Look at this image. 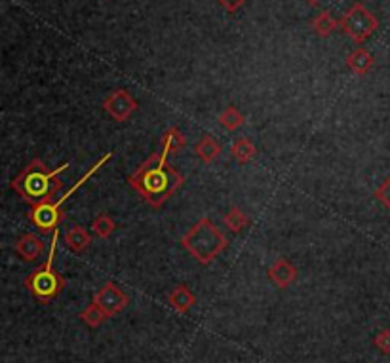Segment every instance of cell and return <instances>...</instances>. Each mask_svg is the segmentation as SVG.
<instances>
[{"instance_id":"1","label":"cell","mask_w":390,"mask_h":363,"mask_svg":"<svg viewBox=\"0 0 390 363\" xmlns=\"http://www.w3.org/2000/svg\"><path fill=\"white\" fill-rule=\"evenodd\" d=\"M130 187L154 209H159L185 185V175L168 163V154L153 152L128 177Z\"/></svg>"},{"instance_id":"2","label":"cell","mask_w":390,"mask_h":363,"mask_svg":"<svg viewBox=\"0 0 390 363\" xmlns=\"http://www.w3.org/2000/svg\"><path fill=\"white\" fill-rule=\"evenodd\" d=\"M67 168L69 162H63L55 170H48V166L40 158H35L25 166L18 177H13L10 188L23 198L25 204L38 206L42 202L54 200V196L59 192L63 185L59 181V175L63 171H67Z\"/></svg>"},{"instance_id":"3","label":"cell","mask_w":390,"mask_h":363,"mask_svg":"<svg viewBox=\"0 0 390 363\" xmlns=\"http://www.w3.org/2000/svg\"><path fill=\"white\" fill-rule=\"evenodd\" d=\"M179 242L189 251L190 257L204 267L212 265L229 248V240L225 234L207 217L198 219V223L193 224Z\"/></svg>"},{"instance_id":"4","label":"cell","mask_w":390,"mask_h":363,"mask_svg":"<svg viewBox=\"0 0 390 363\" xmlns=\"http://www.w3.org/2000/svg\"><path fill=\"white\" fill-rule=\"evenodd\" d=\"M110 158H113L110 152H107L105 156L99 158L98 162L93 163L92 168L86 171L84 175L80 177L73 187L69 188V190H65L59 198H55V200H50V202H42V204L31 207V212H29V221L37 226L40 234H50V232H55V230H57L59 223L63 221V212H62L63 204H67L69 198H71L73 194L79 192L80 188L84 187V183L90 181V179H92V177L96 175L101 168H103L105 163L109 162Z\"/></svg>"},{"instance_id":"5","label":"cell","mask_w":390,"mask_h":363,"mask_svg":"<svg viewBox=\"0 0 390 363\" xmlns=\"http://www.w3.org/2000/svg\"><path fill=\"white\" fill-rule=\"evenodd\" d=\"M57 242H59V230L52 232V243H50L48 259L42 267H38L35 272H31L25 280V287L31 291V295L40 301V303H50L59 295L65 287V280L54 268L55 251H57Z\"/></svg>"},{"instance_id":"6","label":"cell","mask_w":390,"mask_h":363,"mask_svg":"<svg viewBox=\"0 0 390 363\" xmlns=\"http://www.w3.org/2000/svg\"><path fill=\"white\" fill-rule=\"evenodd\" d=\"M339 27L350 40L364 44L379 29V19L362 2H354L339 21Z\"/></svg>"},{"instance_id":"7","label":"cell","mask_w":390,"mask_h":363,"mask_svg":"<svg viewBox=\"0 0 390 363\" xmlns=\"http://www.w3.org/2000/svg\"><path fill=\"white\" fill-rule=\"evenodd\" d=\"M139 103L128 90H115L110 91L109 96L103 99V110L113 118L115 122H128L132 118L135 110H137Z\"/></svg>"},{"instance_id":"8","label":"cell","mask_w":390,"mask_h":363,"mask_svg":"<svg viewBox=\"0 0 390 363\" xmlns=\"http://www.w3.org/2000/svg\"><path fill=\"white\" fill-rule=\"evenodd\" d=\"M93 303L103 310L105 314H107V318H113V316L120 314V312L128 306L130 296L120 285H116L115 282H107V284L96 293Z\"/></svg>"},{"instance_id":"9","label":"cell","mask_w":390,"mask_h":363,"mask_svg":"<svg viewBox=\"0 0 390 363\" xmlns=\"http://www.w3.org/2000/svg\"><path fill=\"white\" fill-rule=\"evenodd\" d=\"M299 272L292 260L278 259L268 268V280L278 287V289H287L289 285L297 280Z\"/></svg>"},{"instance_id":"10","label":"cell","mask_w":390,"mask_h":363,"mask_svg":"<svg viewBox=\"0 0 390 363\" xmlns=\"http://www.w3.org/2000/svg\"><path fill=\"white\" fill-rule=\"evenodd\" d=\"M44 249H46V243L37 236V234H33V232H27L23 236L19 238L18 242L13 243V251L21 257L27 263H31V260H37L40 255L44 253Z\"/></svg>"},{"instance_id":"11","label":"cell","mask_w":390,"mask_h":363,"mask_svg":"<svg viewBox=\"0 0 390 363\" xmlns=\"http://www.w3.org/2000/svg\"><path fill=\"white\" fill-rule=\"evenodd\" d=\"M168 303L177 314H187L196 303L195 293L187 287V285H177L168 293Z\"/></svg>"},{"instance_id":"12","label":"cell","mask_w":390,"mask_h":363,"mask_svg":"<svg viewBox=\"0 0 390 363\" xmlns=\"http://www.w3.org/2000/svg\"><path fill=\"white\" fill-rule=\"evenodd\" d=\"M347 67L356 76H364L375 67V57L366 48H356L347 57Z\"/></svg>"},{"instance_id":"13","label":"cell","mask_w":390,"mask_h":363,"mask_svg":"<svg viewBox=\"0 0 390 363\" xmlns=\"http://www.w3.org/2000/svg\"><path fill=\"white\" fill-rule=\"evenodd\" d=\"M221 152H223V146H221V143L215 139L214 135H204L195 145L196 158H200L204 163L215 162L221 156Z\"/></svg>"},{"instance_id":"14","label":"cell","mask_w":390,"mask_h":363,"mask_svg":"<svg viewBox=\"0 0 390 363\" xmlns=\"http://www.w3.org/2000/svg\"><path fill=\"white\" fill-rule=\"evenodd\" d=\"M63 242L67 246L73 253H82L84 249L90 248V243H92V236H90V232L84 229V226H73V229H69L65 232V236H63Z\"/></svg>"},{"instance_id":"15","label":"cell","mask_w":390,"mask_h":363,"mask_svg":"<svg viewBox=\"0 0 390 363\" xmlns=\"http://www.w3.org/2000/svg\"><path fill=\"white\" fill-rule=\"evenodd\" d=\"M231 154L232 158L236 160L238 163H250L257 154V146L256 143L250 139V137H240L232 143L231 146Z\"/></svg>"},{"instance_id":"16","label":"cell","mask_w":390,"mask_h":363,"mask_svg":"<svg viewBox=\"0 0 390 363\" xmlns=\"http://www.w3.org/2000/svg\"><path fill=\"white\" fill-rule=\"evenodd\" d=\"M185 146H187V137L177 127H168L162 135V152L170 156V154L183 151Z\"/></svg>"},{"instance_id":"17","label":"cell","mask_w":390,"mask_h":363,"mask_svg":"<svg viewBox=\"0 0 390 363\" xmlns=\"http://www.w3.org/2000/svg\"><path fill=\"white\" fill-rule=\"evenodd\" d=\"M312 30L316 33L318 37L320 38H328L333 30L339 27V21H337L331 13L328 12V10H323V12H320L316 16V18L312 19V23H311Z\"/></svg>"},{"instance_id":"18","label":"cell","mask_w":390,"mask_h":363,"mask_svg":"<svg viewBox=\"0 0 390 363\" xmlns=\"http://www.w3.org/2000/svg\"><path fill=\"white\" fill-rule=\"evenodd\" d=\"M223 224H225L231 232L236 234V232H242V230L250 224V217H248L238 206H232L231 209L223 215Z\"/></svg>"},{"instance_id":"19","label":"cell","mask_w":390,"mask_h":363,"mask_svg":"<svg viewBox=\"0 0 390 363\" xmlns=\"http://www.w3.org/2000/svg\"><path fill=\"white\" fill-rule=\"evenodd\" d=\"M217 122L225 127L226 132H236L238 127L244 126L246 116L242 115L236 107H226V109L217 116Z\"/></svg>"},{"instance_id":"20","label":"cell","mask_w":390,"mask_h":363,"mask_svg":"<svg viewBox=\"0 0 390 363\" xmlns=\"http://www.w3.org/2000/svg\"><path fill=\"white\" fill-rule=\"evenodd\" d=\"M92 230L96 236L101 238V240H107V238L113 236V232L116 230L115 219L110 217L109 213H99L98 217L93 219Z\"/></svg>"},{"instance_id":"21","label":"cell","mask_w":390,"mask_h":363,"mask_svg":"<svg viewBox=\"0 0 390 363\" xmlns=\"http://www.w3.org/2000/svg\"><path fill=\"white\" fill-rule=\"evenodd\" d=\"M79 318L82 321H84L86 325L92 327V329H96V327H99V325H101V323H103L105 320H107V314H105L103 310L99 309L98 304H96L92 301V303L88 304V306H86V309L82 310V312H80Z\"/></svg>"},{"instance_id":"22","label":"cell","mask_w":390,"mask_h":363,"mask_svg":"<svg viewBox=\"0 0 390 363\" xmlns=\"http://www.w3.org/2000/svg\"><path fill=\"white\" fill-rule=\"evenodd\" d=\"M373 345H375V348H377L381 354L390 356V329H381V331L375 335Z\"/></svg>"},{"instance_id":"23","label":"cell","mask_w":390,"mask_h":363,"mask_svg":"<svg viewBox=\"0 0 390 363\" xmlns=\"http://www.w3.org/2000/svg\"><path fill=\"white\" fill-rule=\"evenodd\" d=\"M375 198H377L381 206L390 209V177H386V179L379 185L377 190H375Z\"/></svg>"},{"instance_id":"24","label":"cell","mask_w":390,"mask_h":363,"mask_svg":"<svg viewBox=\"0 0 390 363\" xmlns=\"http://www.w3.org/2000/svg\"><path fill=\"white\" fill-rule=\"evenodd\" d=\"M217 2H219L221 6L225 8L226 12H231V13L238 12V10L246 4V0H217Z\"/></svg>"},{"instance_id":"25","label":"cell","mask_w":390,"mask_h":363,"mask_svg":"<svg viewBox=\"0 0 390 363\" xmlns=\"http://www.w3.org/2000/svg\"><path fill=\"white\" fill-rule=\"evenodd\" d=\"M306 4H311V6H316V4H320L322 0H305Z\"/></svg>"}]
</instances>
